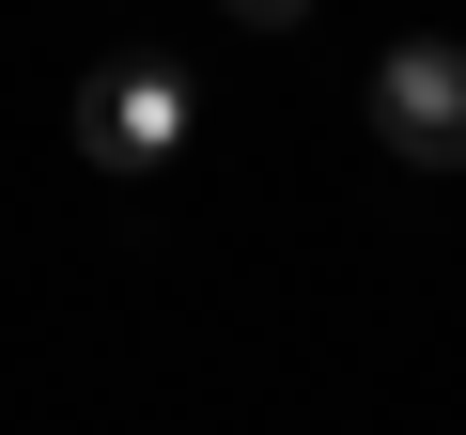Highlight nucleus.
I'll return each mask as SVG.
<instances>
[{"label": "nucleus", "mask_w": 466, "mask_h": 435, "mask_svg": "<svg viewBox=\"0 0 466 435\" xmlns=\"http://www.w3.org/2000/svg\"><path fill=\"white\" fill-rule=\"evenodd\" d=\"M218 16H233V32H296L311 0H218Z\"/></svg>", "instance_id": "obj_3"}, {"label": "nucleus", "mask_w": 466, "mask_h": 435, "mask_svg": "<svg viewBox=\"0 0 466 435\" xmlns=\"http://www.w3.org/2000/svg\"><path fill=\"white\" fill-rule=\"evenodd\" d=\"M358 109H373V140L404 156V171H466V47H389L373 78H358Z\"/></svg>", "instance_id": "obj_1"}, {"label": "nucleus", "mask_w": 466, "mask_h": 435, "mask_svg": "<svg viewBox=\"0 0 466 435\" xmlns=\"http://www.w3.org/2000/svg\"><path fill=\"white\" fill-rule=\"evenodd\" d=\"M78 156L125 171V187H156V171L187 156V78H171V63H109V78L78 94Z\"/></svg>", "instance_id": "obj_2"}]
</instances>
